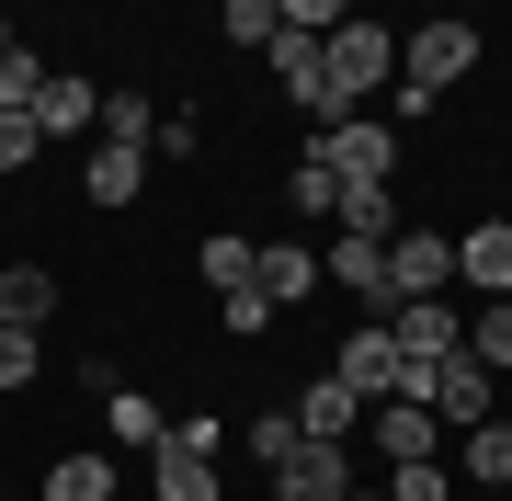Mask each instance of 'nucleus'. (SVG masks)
<instances>
[{"mask_svg":"<svg viewBox=\"0 0 512 501\" xmlns=\"http://www.w3.org/2000/svg\"><path fill=\"white\" fill-rule=\"evenodd\" d=\"M319 69H330V92L365 114V92H387V80H399V35H387L376 12H342V23L319 35Z\"/></svg>","mask_w":512,"mask_h":501,"instance_id":"1","label":"nucleus"},{"mask_svg":"<svg viewBox=\"0 0 512 501\" xmlns=\"http://www.w3.org/2000/svg\"><path fill=\"white\" fill-rule=\"evenodd\" d=\"M467 69H478V23L433 12V23H410V35H399V80H410L421 103H444V92H456Z\"/></svg>","mask_w":512,"mask_h":501,"instance_id":"2","label":"nucleus"},{"mask_svg":"<svg viewBox=\"0 0 512 501\" xmlns=\"http://www.w3.org/2000/svg\"><path fill=\"white\" fill-rule=\"evenodd\" d=\"M308 160L330 183H387V171H399V126H387V114H330L308 137Z\"/></svg>","mask_w":512,"mask_h":501,"instance_id":"3","label":"nucleus"},{"mask_svg":"<svg viewBox=\"0 0 512 501\" xmlns=\"http://www.w3.org/2000/svg\"><path fill=\"white\" fill-rule=\"evenodd\" d=\"M274 479V501H342L353 490V445H319V433H296V445L262 467Z\"/></svg>","mask_w":512,"mask_h":501,"instance_id":"4","label":"nucleus"},{"mask_svg":"<svg viewBox=\"0 0 512 501\" xmlns=\"http://www.w3.org/2000/svg\"><path fill=\"white\" fill-rule=\"evenodd\" d=\"M399 297H456V240L399 228V240H387V308H399Z\"/></svg>","mask_w":512,"mask_h":501,"instance_id":"5","label":"nucleus"},{"mask_svg":"<svg viewBox=\"0 0 512 501\" xmlns=\"http://www.w3.org/2000/svg\"><path fill=\"white\" fill-rule=\"evenodd\" d=\"M387 342H399V365H444V353H467L456 297H399V308H387Z\"/></svg>","mask_w":512,"mask_h":501,"instance_id":"6","label":"nucleus"},{"mask_svg":"<svg viewBox=\"0 0 512 501\" xmlns=\"http://www.w3.org/2000/svg\"><path fill=\"white\" fill-rule=\"evenodd\" d=\"M421 410H433V422L444 433H467V422H490V365H478V353H444V365H433V388H421Z\"/></svg>","mask_w":512,"mask_h":501,"instance_id":"7","label":"nucleus"},{"mask_svg":"<svg viewBox=\"0 0 512 501\" xmlns=\"http://www.w3.org/2000/svg\"><path fill=\"white\" fill-rule=\"evenodd\" d=\"M330 376H342L353 399H387V388H399V342H387V319H365V331H342V353H330Z\"/></svg>","mask_w":512,"mask_h":501,"instance_id":"8","label":"nucleus"},{"mask_svg":"<svg viewBox=\"0 0 512 501\" xmlns=\"http://www.w3.org/2000/svg\"><path fill=\"white\" fill-rule=\"evenodd\" d=\"M285 410H296V433H319V445H353V433H365V399H353L330 365H319V376H308V388H296Z\"/></svg>","mask_w":512,"mask_h":501,"instance_id":"9","label":"nucleus"},{"mask_svg":"<svg viewBox=\"0 0 512 501\" xmlns=\"http://www.w3.org/2000/svg\"><path fill=\"white\" fill-rule=\"evenodd\" d=\"M365 410H376V422H365V445H376L387 467H399V456H433V445H444V422H433L421 399H365Z\"/></svg>","mask_w":512,"mask_h":501,"instance_id":"10","label":"nucleus"},{"mask_svg":"<svg viewBox=\"0 0 512 501\" xmlns=\"http://www.w3.org/2000/svg\"><path fill=\"white\" fill-rule=\"evenodd\" d=\"M57 319V274L46 262H0V331H46Z\"/></svg>","mask_w":512,"mask_h":501,"instance_id":"11","label":"nucleus"},{"mask_svg":"<svg viewBox=\"0 0 512 501\" xmlns=\"http://www.w3.org/2000/svg\"><path fill=\"white\" fill-rule=\"evenodd\" d=\"M80 183H92V205L114 217V205H137V194H148V149H114V137H103V149L80 160Z\"/></svg>","mask_w":512,"mask_h":501,"instance_id":"12","label":"nucleus"},{"mask_svg":"<svg viewBox=\"0 0 512 501\" xmlns=\"http://www.w3.org/2000/svg\"><path fill=\"white\" fill-rule=\"evenodd\" d=\"M330 228H342V240H399V205H387V183H342V194H330Z\"/></svg>","mask_w":512,"mask_h":501,"instance_id":"13","label":"nucleus"},{"mask_svg":"<svg viewBox=\"0 0 512 501\" xmlns=\"http://www.w3.org/2000/svg\"><path fill=\"white\" fill-rule=\"evenodd\" d=\"M92 114H103V103H92V69H46V92H35V126H46V137H80Z\"/></svg>","mask_w":512,"mask_h":501,"instance_id":"14","label":"nucleus"},{"mask_svg":"<svg viewBox=\"0 0 512 501\" xmlns=\"http://www.w3.org/2000/svg\"><path fill=\"white\" fill-rule=\"evenodd\" d=\"M456 274L478 285V297H512V228L490 217V228H467V240H456Z\"/></svg>","mask_w":512,"mask_h":501,"instance_id":"15","label":"nucleus"},{"mask_svg":"<svg viewBox=\"0 0 512 501\" xmlns=\"http://www.w3.org/2000/svg\"><path fill=\"white\" fill-rule=\"evenodd\" d=\"M148 479H160V501H228L217 456H183V445H148Z\"/></svg>","mask_w":512,"mask_h":501,"instance_id":"16","label":"nucleus"},{"mask_svg":"<svg viewBox=\"0 0 512 501\" xmlns=\"http://www.w3.org/2000/svg\"><path fill=\"white\" fill-rule=\"evenodd\" d=\"M251 285H262V297H274V308L319 297V251H262V262H251Z\"/></svg>","mask_w":512,"mask_h":501,"instance_id":"17","label":"nucleus"},{"mask_svg":"<svg viewBox=\"0 0 512 501\" xmlns=\"http://www.w3.org/2000/svg\"><path fill=\"white\" fill-rule=\"evenodd\" d=\"M103 422H114V445H137V456H148V445L171 433V422H160V399H148V388H114V399H103Z\"/></svg>","mask_w":512,"mask_h":501,"instance_id":"18","label":"nucleus"},{"mask_svg":"<svg viewBox=\"0 0 512 501\" xmlns=\"http://www.w3.org/2000/svg\"><path fill=\"white\" fill-rule=\"evenodd\" d=\"M467 479L478 490H512V422H467Z\"/></svg>","mask_w":512,"mask_h":501,"instance_id":"19","label":"nucleus"},{"mask_svg":"<svg viewBox=\"0 0 512 501\" xmlns=\"http://www.w3.org/2000/svg\"><path fill=\"white\" fill-rule=\"evenodd\" d=\"M217 35L228 46H274L285 35V0H217Z\"/></svg>","mask_w":512,"mask_h":501,"instance_id":"20","label":"nucleus"},{"mask_svg":"<svg viewBox=\"0 0 512 501\" xmlns=\"http://www.w3.org/2000/svg\"><path fill=\"white\" fill-rule=\"evenodd\" d=\"M251 262H262V240H228V228H217V240L194 251V274H205V285L228 297V285H251Z\"/></svg>","mask_w":512,"mask_h":501,"instance_id":"21","label":"nucleus"},{"mask_svg":"<svg viewBox=\"0 0 512 501\" xmlns=\"http://www.w3.org/2000/svg\"><path fill=\"white\" fill-rule=\"evenodd\" d=\"M46 501H114V467L103 456H57L46 467Z\"/></svg>","mask_w":512,"mask_h":501,"instance_id":"22","label":"nucleus"},{"mask_svg":"<svg viewBox=\"0 0 512 501\" xmlns=\"http://www.w3.org/2000/svg\"><path fill=\"white\" fill-rule=\"evenodd\" d=\"M148 126H160L148 92H103V137H114V149H148Z\"/></svg>","mask_w":512,"mask_h":501,"instance_id":"23","label":"nucleus"},{"mask_svg":"<svg viewBox=\"0 0 512 501\" xmlns=\"http://www.w3.org/2000/svg\"><path fill=\"white\" fill-rule=\"evenodd\" d=\"M467 353H478V365H490V376L512 365V297H490V308L467 319Z\"/></svg>","mask_w":512,"mask_h":501,"instance_id":"24","label":"nucleus"},{"mask_svg":"<svg viewBox=\"0 0 512 501\" xmlns=\"http://www.w3.org/2000/svg\"><path fill=\"white\" fill-rule=\"evenodd\" d=\"M35 92H46V57H35V46H0V103L35 114Z\"/></svg>","mask_w":512,"mask_h":501,"instance_id":"25","label":"nucleus"},{"mask_svg":"<svg viewBox=\"0 0 512 501\" xmlns=\"http://www.w3.org/2000/svg\"><path fill=\"white\" fill-rule=\"evenodd\" d=\"M217 319H228V342H262V331H274V297H262V285H228Z\"/></svg>","mask_w":512,"mask_h":501,"instance_id":"26","label":"nucleus"},{"mask_svg":"<svg viewBox=\"0 0 512 501\" xmlns=\"http://www.w3.org/2000/svg\"><path fill=\"white\" fill-rule=\"evenodd\" d=\"M387 501H456V479H444L433 456H399L387 467Z\"/></svg>","mask_w":512,"mask_h":501,"instance_id":"27","label":"nucleus"},{"mask_svg":"<svg viewBox=\"0 0 512 501\" xmlns=\"http://www.w3.org/2000/svg\"><path fill=\"white\" fill-rule=\"evenodd\" d=\"M35 365H46L35 331H0V399H23V388H35Z\"/></svg>","mask_w":512,"mask_h":501,"instance_id":"28","label":"nucleus"},{"mask_svg":"<svg viewBox=\"0 0 512 501\" xmlns=\"http://www.w3.org/2000/svg\"><path fill=\"white\" fill-rule=\"evenodd\" d=\"M194 137H205V126H194V103H171L160 126H148V160H194Z\"/></svg>","mask_w":512,"mask_h":501,"instance_id":"29","label":"nucleus"},{"mask_svg":"<svg viewBox=\"0 0 512 501\" xmlns=\"http://www.w3.org/2000/svg\"><path fill=\"white\" fill-rule=\"evenodd\" d=\"M35 149H46V126H35V114H12V103H0V171H23Z\"/></svg>","mask_w":512,"mask_h":501,"instance_id":"30","label":"nucleus"},{"mask_svg":"<svg viewBox=\"0 0 512 501\" xmlns=\"http://www.w3.org/2000/svg\"><path fill=\"white\" fill-rule=\"evenodd\" d=\"M285 194H296V217H330V194H342V183H330L319 160H296V171H285Z\"/></svg>","mask_w":512,"mask_h":501,"instance_id":"31","label":"nucleus"},{"mask_svg":"<svg viewBox=\"0 0 512 501\" xmlns=\"http://www.w3.org/2000/svg\"><path fill=\"white\" fill-rule=\"evenodd\" d=\"M160 445H183V456H228V422H205V410H183V422H171Z\"/></svg>","mask_w":512,"mask_h":501,"instance_id":"32","label":"nucleus"},{"mask_svg":"<svg viewBox=\"0 0 512 501\" xmlns=\"http://www.w3.org/2000/svg\"><path fill=\"white\" fill-rule=\"evenodd\" d=\"M342 12H365V0H285V23H296V35H330Z\"/></svg>","mask_w":512,"mask_h":501,"instance_id":"33","label":"nucleus"},{"mask_svg":"<svg viewBox=\"0 0 512 501\" xmlns=\"http://www.w3.org/2000/svg\"><path fill=\"white\" fill-rule=\"evenodd\" d=\"M251 445H262V467H274V456L296 445V410H285V399H274V410H262V422H251Z\"/></svg>","mask_w":512,"mask_h":501,"instance_id":"34","label":"nucleus"},{"mask_svg":"<svg viewBox=\"0 0 512 501\" xmlns=\"http://www.w3.org/2000/svg\"><path fill=\"white\" fill-rule=\"evenodd\" d=\"M342 501H387V490H365V479H353V490H342Z\"/></svg>","mask_w":512,"mask_h":501,"instance_id":"35","label":"nucleus"},{"mask_svg":"<svg viewBox=\"0 0 512 501\" xmlns=\"http://www.w3.org/2000/svg\"><path fill=\"white\" fill-rule=\"evenodd\" d=\"M0 46H12V23H0Z\"/></svg>","mask_w":512,"mask_h":501,"instance_id":"36","label":"nucleus"},{"mask_svg":"<svg viewBox=\"0 0 512 501\" xmlns=\"http://www.w3.org/2000/svg\"><path fill=\"white\" fill-rule=\"evenodd\" d=\"M501 228H512V217H501Z\"/></svg>","mask_w":512,"mask_h":501,"instance_id":"37","label":"nucleus"}]
</instances>
